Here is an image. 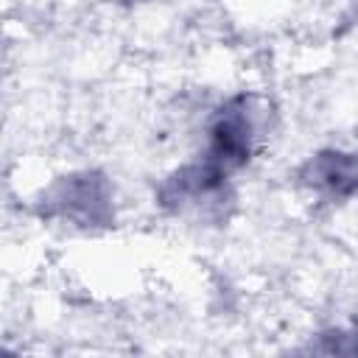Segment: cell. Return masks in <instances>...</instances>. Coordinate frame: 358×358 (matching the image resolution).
Segmentation results:
<instances>
[{
    "mask_svg": "<svg viewBox=\"0 0 358 358\" xmlns=\"http://www.w3.org/2000/svg\"><path fill=\"white\" fill-rule=\"evenodd\" d=\"M255 109L252 98L235 95L229 98L210 123V145H207V162L221 168L224 173L243 168L255 151Z\"/></svg>",
    "mask_w": 358,
    "mask_h": 358,
    "instance_id": "obj_1",
    "label": "cell"
},
{
    "mask_svg": "<svg viewBox=\"0 0 358 358\" xmlns=\"http://www.w3.org/2000/svg\"><path fill=\"white\" fill-rule=\"evenodd\" d=\"M224 193H227V173L204 159L176 171L159 187V201L173 213H201V207L224 201Z\"/></svg>",
    "mask_w": 358,
    "mask_h": 358,
    "instance_id": "obj_2",
    "label": "cell"
},
{
    "mask_svg": "<svg viewBox=\"0 0 358 358\" xmlns=\"http://www.w3.org/2000/svg\"><path fill=\"white\" fill-rule=\"evenodd\" d=\"M299 179L319 196L330 201L350 199L358 190V154L350 151H319L305 162Z\"/></svg>",
    "mask_w": 358,
    "mask_h": 358,
    "instance_id": "obj_3",
    "label": "cell"
},
{
    "mask_svg": "<svg viewBox=\"0 0 358 358\" xmlns=\"http://www.w3.org/2000/svg\"><path fill=\"white\" fill-rule=\"evenodd\" d=\"M117 3H148V0H117Z\"/></svg>",
    "mask_w": 358,
    "mask_h": 358,
    "instance_id": "obj_4",
    "label": "cell"
}]
</instances>
